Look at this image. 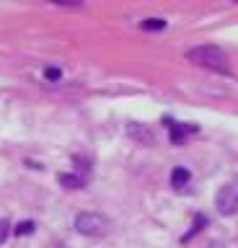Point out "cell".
Masks as SVG:
<instances>
[{
  "mask_svg": "<svg viewBox=\"0 0 238 248\" xmlns=\"http://www.w3.org/2000/svg\"><path fill=\"white\" fill-rule=\"evenodd\" d=\"M187 57L189 62H194V65L205 70H212V73H230V60L220 46H212V44L194 46V49L187 52Z\"/></svg>",
  "mask_w": 238,
  "mask_h": 248,
  "instance_id": "obj_1",
  "label": "cell"
},
{
  "mask_svg": "<svg viewBox=\"0 0 238 248\" xmlns=\"http://www.w3.org/2000/svg\"><path fill=\"white\" fill-rule=\"evenodd\" d=\"M73 225L80 235H88V238H98L109 232V217H104L101 212H80L75 215Z\"/></svg>",
  "mask_w": 238,
  "mask_h": 248,
  "instance_id": "obj_2",
  "label": "cell"
},
{
  "mask_svg": "<svg viewBox=\"0 0 238 248\" xmlns=\"http://www.w3.org/2000/svg\"><path fill=\"white\" fill-rule=\"evenodd\" d=\"M215 207H218L220 215H236L238 212V181H228L222 184L218 194H215Z\"/></svg>",
  "mask_w": 238,
  "mask_h": 248,
  "instance_id": "obj_3",
  "label": "cell"
},
{
  "mask_svg": "<svg viewBox=\"0 0 238 248\" xmlns=\"http://www.w3.org/2000/svg\"><path fill=\"white\" fill-rule=\"evenodd\" d=\"M189 178H191V170L184 168V166H176L171 170V186L174 189H184V186L189 184Z\"/></svg>",
  "mask_w": 238,
  "mask_h": 248,
  "instance_id": "obj_4",
  "label": "cell"
},
{
  "mask_svg": "<svg viewBox=\"0 0 238 248\" xmlns=\"http://www.w3.org/2000/svg\"><path fill=\"white\" fill-rule=\"evenodd\" d=\"M168 127H171V142L174 145H181V140L187 137V132H194L197 129V127H184V124H176V122H171Z\"/></svg>",
  "mask_w": 238,
  "mask_h": 248,
  "instance_id": "obj_5",
  "label": "cell"
},
{
  "mask_svg": "<svg viewBox=\"0 0 238 248\" xmlns=\"http://www.w3.org/2000/svg\"><path fill=\"white\" fill-rule=\"evenodd\" d=\"M57 181L63 186H67V189H83V186H86V181H83L80 176H75V173H60Z\"/></svg>",
  "mask_w": 238,
  "mask_h": 248,
  "instance_id": "obj_6",
  "label": "cell"
},
{
  "mask_svg": "<svg viewBox=\"0 0 238 248\" xmlns=\"http://www.w3.org/2000/svg\"><path fill=\"white\" fill-rule=\"evenodd\" d=\"M127 132H129V137L140 140V142L145 140V142H148V145H153V140H156V137H153V135H150L148 129H145V127L140 129V127H137V124H129V127H127Z\"/></svg>",
  "mask_w": 238,
  "mask_h": 248,
  "instance_id": "obj_7",
  "label": "cell"
},
{
  "mask_svg": "<svg viewBox=\"0 0 238 248\" xmlns=\"http://www.w3.org/2000/svg\"><path fill=\"white\" fill-rule=\"evenodd\" d=\"M166 26H168V23L163 18H145V21H140L143 31H163Z\"/></svg>",
  "mask_w": 238,
  "mask_h": 248,
  "instance_id": "obj_8",
  "label": "cell"
},
{
  "mask_svg": "<svg viewBox=\"0 0 238 248\" xmlns=\"http://www.w3.org/2000/svg\"><path fill=\"white\" fill-rule=\"evenodd\" d=\"M205 225H207V217H205V215H197V217H194V225H191V230H189L187 235L181 238V243H184V240H191V238H194V235H197L199 230L205 228Z\"/></svg>",
  "mask_w": 238,
  "mask_h": 248,
  "instance_id": "obj_9",
  "label": "cell"
},
{
  "mask_svg": "<svg viewBox=\"0 0 238 248\" xmlns=\"http://www.w3.org/2000/svg\"><path fill=\"white\" fill-rule=\"evenodd\" d=\"M34 228H36V225L32 220H26V222H18L16 228H13V232H16V235H32Z\"/></svg>",
  "mask_w": 238,
  "mask_h": 248,
  "instance_id": "obj_10",
  "label": "cell"
},
{
  "mask_svg": "<svg viewBox=\"0 0 238 248\" xmlns=\"http://www.w3.org/2000/svg\"><path fill=\"white\" fill-rule=\"evenodd\" d=\"M47 3H55L63 8H83V0H47Z\"/></svg>",
  "mask_w": 238,
  "mask_h": 248,
  "instance_id": "obj_11",
  "label": "cell"
},
{
  "mask_svg": "<svg viewBox=\"0 0 238 248\" xmlns=\"http://www.w3.org/2000/svg\"><path fill=\"white\" fill-rule=\"evenodd\" d=\"M44 78H47V80H60V78H63V70L60 67H47L44 70Z\"/></svg>",
  "mask_w": 238,
  "mask_h": 248,
  "instance_id": "obj_12",
  "label": "cell"
},
{
  "mask_svg": "<svg viewBox=\"0 0 238 248\" xmlns=\"http://www.w3.org/2000/svg\"><path fill=\"white\" fill-rule=\"evenodd\" d=\"M8 228H11L8 220H0V243H5V238H8V232H11Z\"/></svg>",
  "mask_w": 238,
  "mask_h": 248,
  "instance_id": "obj_13",
  "label": "cell"
},
{
  "mask_svg": "<svg viewBox=\"0 0 238 248\" xmlns=\"http://www.w3.org/2000/svg\"><path fill=\"white\" fill-rule=\"evenodd\" d=\"M210 248H225V246H222V243H218V240H212V243H210Z\"/></svg>",
  "mask_w": 238,
  "mask_h": 248,
  "instance_id": "obj_14",
  "label": "cell"
},
{
  "mask_svg": "<svg viewBox=\"0 0 238 248\" xmlns=\"http://www.w3.org/2000/svg\"><path fill=\"white\" fill-rule=\"evenodd\" d=\"M55 248H63V246H55Z\"/></svg>",
  "mask_w": 238,
  "mask_h": 248,
  "instance_id": "obj_15",
  "label": "cell"
}]
</instances>
